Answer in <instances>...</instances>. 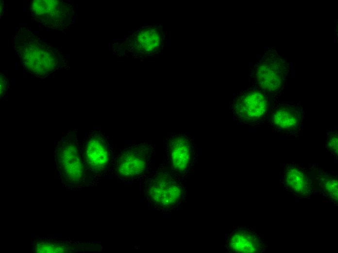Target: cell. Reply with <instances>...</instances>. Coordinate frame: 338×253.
Here are the masks:
<instances>
[{
    "label": "cell",
    "mask_w": 338,
    "mask_h": 253,
    "mask_svg": "<svg viewBox=\"0 0 338 253\" xmlns=\"http://www.w3.org/2000/svg\"><path fill=\"white\" fill-rule=\"evenodd\" d=\"M151 153V146L147 144H135L125 148L117 158L115 167L116 175L124 181L138 180L147 172Z\"/></svg>",
    "instance_id": "2"
},
{
    "label": "cell",
    "mask_w": 338,
    "mask_h": 253,
    "mask_svg": "<svg viewBox=\"0 0 338 253\" xmlns=\"http://www.w3.org/2000/svg\"><path fill=\"white\" fill-rule=\"evenodd\" d=\"M302 117L301 109L297 106L282 105L273 111L271 120L274 126L284 131L296 130Z\"/></svg>",
    "instance_id": "9"
},
{
    "label": "cell",
    "mask_w": 338,
    "mask_h": 253,
    "mask_svg": "<svg viewBox=\"0 0 338 253\" xmlns=\"http://www.w3.org/2000/svg\"><path fill=\"white\" fill-rule=\"evenodd\" d=\"M68 250V246L54 242L40 241L35 246V251L37 253H64Z\"/></svg>",
    "instance_id": "15"
},
{
    "label": "cell",
    "mask_w": 338,
    "mask_h": 253,
    "mask_svg": "<svg viewBox=\"0 0 338 253\" xmlns=\"http://www.w3.org/2000/svg\"><path fill=\"white\" fill-rule=\"evenodd\" d=\"M288 71V64L277 51L269 50L255 67L254 79L263 90L277 91L282 88Z\"/></svg>",
    "instance_id": "3"
},
{
    "label": "cell",
    "mask_w": 338,
    "mask_h": 253,
    "mask_svg": "<svg viewBox=\"0 0 338 253\" xmlns=\"http://www.w3.org/2000/svg\"><path fill=\"white\" fill-rule=\"evenodd\" d=\"M34 2L33 9L35 14L42 18H50L53 21L64 18L66 6L57 1L37 0Z\"/></svg>",
    "instance_id": "12"
},
{
    "label": "cell",
    "mask_w": 338,
    "mask_h": 253,
    "mask_svg": "<svg viewBox=\"0 0 338 253\" xmlns=\"http://www.w3.org/2000/svg\"><path fill=\"white\" fill-rule=\"evenodd\" d=\"M268 99L258 90L245 91L236 99L234 108L236 115L245 121H254L263 117L268 110Z\"/></svg>",
    "instance_id": "5"
},
{
    "label": "cell",
    "mask_w": 338,
    "mask_h": 253,
    "mask_svg": "<svg viewBox=\"0 0 338 253\" xmlns=\"http://www.w3.org/2000/svg\"><path fill=\"white\" fill-rule=\"evenodd\" d=\"M284 180L286 187L298 196H307L312 191L311 181L308 175L298 166L288 167Z\"/></svg>",
    "instance_id": "10"
},
{
    "label": "cell",
    "mask_w": 338,
    "mask_h": 253,
    "mask_svg": "<svg viewBox=\"0 0 338 253\" xmlns=\"http://www.w3.org/2000/svg\"><path fill=\"white\" fill-rule=\"evenodd\" d=\"M144 189L151 203L161 210L175 208L183 200V185L177 177L169 172L153 173L148 178Z\"/></svg>",
    "instance_id": "1"
},
{
    "label": "cell",
    "mask_w": 338,
    "mask_h": 253,
    "mask_svg": "<svg viewBox=\"0 0 338 253\" xmlns=\"http://www.w3.org/2000/svg\"><path fill=\"white\" fill-rule=\"evenodd\" d=\"M338 135L336 132L332 133L328 137L326 141V145L327 149L331 153L334 154H338Z\"/></svg>",
    "instance_id": "16"
},
{
    "label": "cell",
    "mask_w": 338,
    "mask_h": 253,
    "mask_svg": "<svg viewBox=\"0 0 338 253\" xmlns=\"http://www.w3.org/2000/svg\"><path fill=\"white\" fill-rule=\"evenodd\" d=\"M56 155L58 168L64 180L71 184H80L84 177V168L75 140L67 136L62 140Z\"/></svg>",
    "instance_id": "4"
},
{
    "label": "cell",
    "mask_w": 338,
    "mask_h": 253,
    "mask_svg": "<svg viewBox=\"0 0 338 253\" xmlns=\"http://www.w3.org/2000/svg\"><path fill=\"white\" fill-rule=\"evenodd\" d=\"M320 183L324 193L331 199L337 201L338 183L337 178L325 176L320 180Z\"/></svg>",
    "instance_id": "14"
},
{
    "label": "cell",
    "mask_w": 338,
    "mask_h": 253,
    "mask_svg": "<svg viewBox=\"0 0 338 253\" xmlns=\"http://www.w3.org/2000/svg\"><path fill=\"white\" fill-rule=\"evenodd\" d=\"M138 37V43L143 42V50L145 51L152 52L159 48L162 41V36L157 29H149L146 31H142ZM140 45V46H141Z\"/></svg>",
    "instance_id": "13"
},
{
    "label": "cell",
    "mask_w": 338,
    "mask_h": 253,
    "mask_svg": "<svg viewBox=\"0 0 338 253\" xmlns=\"http://www.w3.org/2000/svg\"><path fill=\"white\" fill-rule=\"evenodd\" d=\"M28 55L26 57L33 58V59H27L28 62L27 65L29 70L34 72L41 75H44L46 72L52 70L53 67V58L46 51L35 49L29 51Z\"/></svg>",
    "instance_id": "11"
},
{
    "label": "cell",
    "mask_w": 338,
    "mask_h": 253,
    "mask_svg": "<svg viewBox=\"0 0 338 253\" xmlns=\"http://www.w3.org/2000/svg\"><path fill=\"white\" fill-rule=\"evenodd\" d=\"M168 150L172 169L180 173L186 172L192 159V146L188 139L182 135L172 137L169 143Z\"/></svg>",
    "instance_id": "8"
},
{
    "label": "cell",
    "mask_w": 338,
    "mask_h": 253,
    "mask_svg": "<svg viewBox=\"0 0 338 253\" xmlns=\"http://www.w3.org/2000/svg\"><path fill=\"white\" fill-rule=\"evenodd\" d=\"M226 247L233 252L254 253L261 252L264 245L260 236L253 230L238 228L229 234Z\"/></svg>",
    "instance_id": "7"
},
{
    "label": "cell",
    "mask_w": 338,
    "mask_h": 253,
    "mask_svg": "<svg viewBox=\"0 0 338 253\" xmlns=\"http://www.w3.org/2000/svg\"><path fill=\"white\" fill-rule=\"evenodd\" d=\"M87 166L91 171L99 173L106 169L110 161L108 145L100 134H95L86 142L84 150Z\"/></svg>",
    "instance_id": "6"
}]
</instances>
